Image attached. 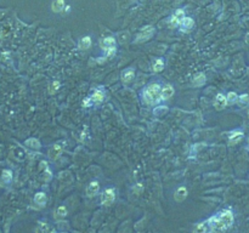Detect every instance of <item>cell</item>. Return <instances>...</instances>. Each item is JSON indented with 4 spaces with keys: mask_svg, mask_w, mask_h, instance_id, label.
Segmentation results:
<instances>
[{
    "mask_svg": "<svg viewBox=\"0 0 249 233\" xmlns=\"http://www.w3.org/2000/svg\"><path fill=\"white\" fill-rule=\"evenodd\" d=\"M193 25H194V22L191 17H185L182 20V22L180 23V28L182 32H188L190 29L193 28Z\"/></svg>",
    "mask_w": 249,
    "mask_h": 233,
    "instance_id": "9",
    "label": "cell"
},
{
    "mask_svg": "<svg viewBox=\"0 0 249 233\" xmlns=\"http://www.w3.org/2000/svg\"><path fill=\"white\" fill-rule=\"evenodd\" d=\"M50 233H56V232H55V231H51V232H50Z\"/></svg>",
    "mask_w": 249,
    "mask_h": 233,
    "instance_id": "29",
    "label": "cell"
},
{
    "mask_svg": "<svg viewBox=\"0 0 249 233\" xmlns=\"http://www.w3.org/2000/svg\"><path fill=\"white\" fill-rule=\"evenodd\" d=\"M153 33H154V28L152 27V25H147V27L142 28V29H141V32L137 34L136 43H142V42L148 40V39H151V38H152Z\"/></svg>",
    "mask_w": 249,
    "mask_h": 233,
    "instance_id": "3",
    "label": "cell"
},
{
    "mask_svg": "<svg viewBox=\"0 0 249 233\" xmlns=\"http://www.w3.org/2000/svg\"><path fill=\"white\" fill-rule=\"evenodd\" d=\"M238 100H240V102H241V103H248V102H249V96H248L247 94H244V95L240 96V97H238Z\"/></svg>",
    "mask_w": 249,
    "mask_h": 233,
    "instance_id": "27",
    "label": "cell"
},
{
    "mask_svg": "<svg viewBox=\"0 0 249 233\" xmlns=\"http://www.w3.org/2000/svg\"><path fill=\"white\" fill-rule=\"evenodd\" d=\"M226 97H227V102H230V103H234L236 101L238 100L237 94H236V92H232V91H231V92H229Z\"/></svg>",
    "mask_w": 249,
    "mask_h": 233,
    "instance_id": "24",
    "label": "cell"
},
{
    "mask_svg": "<svg viewBox=\"0 0 249 233\" xmlns=\"http://www.w3.org/2000/svg\"><path fill=\"white\" fill-rule=\"evenodd\" d=\"M46 194L45 193H43V192H39V193H37L35 194V197H34V202L37 203V204H39V205H44L45 203H46Z\"/></svg>",
    "mask_w": 249,
    "mask_h": 233,
    "instance_id": "19",
    "label": "cell"
},
{
    "mask_svg": "<svg viewBox=\"0 0 249 233\" xmlns=\"http://www.w3.org/2000/svg\"><path fill=\"white\" fill-rule=\"evenodd\" d=\"M143 96H145L146 103H148V105L156 102L157 100H158V97L161 96V86L158 84H151V85H148L147 89H146V91H145V94H143Z\"/></svg>",
    "mask_w": 249,
    "mask_h": 233,
    "instance_id": "2",
    "label": "cell"
},
{
    "mask_svg": "<svg viewBox=\"0 0 249 233\" xmlns=\"http://www.w3.org/2000/svg\"><path fill=\"white\" fill-rule=\"evenodd\" d=\"M26 145H27L28 147L33 148V149H39L40 148V142H39L37 138H29L26 141Z\"/></svg>",
    "mask_w": 249,
    "mask_h": 233,
    "instance_id": "21",
    "label": "cell"
},
{
    "mask_svg": "<svg viewBox=\"0 0 249 233\" xmlns=\"http://www.w3.org/2000/svg\"><path fill=\"white\" fill-rule=\"evenodd\" d=\"M186 197H187V189L185 187H180L175 193V198L177 202H182Z\"/></svg>",
    "mask_w": 249,
    "mask_h": 233,
    "instance_id": "18",
    "label": "cell"
},
{
    "mask_svg": "<svg viewBox=\"0 0 249 233\" xmlns=\"http://www.w3.org/2000/svg\"><path fill=\"white\" fill-rule=\"evenodd\" d=\"M62 151H63V148H62V146H60V145L52 146V147L50 148V151H49L50 158H51V159H56V158H58L60 155H61V153H62Z\"/></svg>",
    "mask_w": 249,
    "mask_h": 233,
    "instance_id": "11",
    "label": "cell"
},
{
    "mask_svg": "<svg viewBox=\"0 0 249 233\" xmlns=\"http://www.w3.org/2000/svg\"><path fill=\"white\" fill-rule=\"evenodd\" d=\"M64 7V0H54L51 4V9L54 12H61Z\"/></svg>",
    "mask_w": 249,
    "mask_h": 233,
    "instance_id": "16",
    "label": "cell"
},
{
    "mask_svg": "<svg viewBox=\"0 0 249 233\" xmlns=\"http://www.w3.org/2000/svg\"><path fill=\"white\" fill-rule=\"evenodd\" d=\"M163 68H164V62H163V60L162 58H157L153 62V66H152L153 72L154 73H159V72L163 71Z\"/></svg>",
    "mask_w": 249,
    "mask_h": 233,
    "instance_id": "17",
    "label": "cell"
},
{
    "mask_svg": "<svg viewBox=\"0 0 249 233\" xmlns=\"http://www.w3.org/2000/svg\"><path fill=\"white\" fill-rule=\"evenodd\" d=\"M122 76H123V82H124L125 84H128V83H130V82H131L134 78H135V72H134L133 68H129V69H126L125 72H123Z\"/></svg>",
    "mask_w": 249,
    "mask_h": 233,
    "instance_id": "14",
    "label": "cell"
},
{
    "mask_svg": "<svg viewBox=\"0 0 249 233\" xmlns=\"http://www.w3.org/2000/svg\"><path fill=\"white\" fill-rule=\"evenodd\" d=\"M103 100H104V92H103V90L102 89L95 90L93 96H91V101H93V103H95V105H100V103Z\"/></svg>",
    "mask_w": 249,
    "mask_h": 233,
    "instance_id": "8",
    "label": "cell"
},
{
    "mask_svg": "<svg viewBox=\"0 0 249 233\" xmlns=\"http://www.w3.org/2000/svg\"><path fill=\"white\" fill-rule=\"evenodd\" d=\"M91 102H93V101H91V97H89L88 100H85V101L83 102V105H84L85 107H89V106H90V103H91Z\"/></svg>",
    "mask_w": 249,
    "mask_h": 233,
    "instance_id": "28",
    "label": "cell"
},
{
    "mask_svg": "<svg viewBox=\"0 0 249 233\" xmlns=\"http://www.w3.org/2000/svg\"><path fill=\"white\" fill-rule=\"evenodd\" d=\"M185 11L183 10H177L175 12V15L172 17V25H174V27H177V25H180V23L182 22V20L185 18Z\"/></svg>",
    "mask_w": 249,
    "mask_h": 233,
    "instance_id": "6",
    "label": "cell"
},
{
    "mask_svg": "<svg viewBox=\"0 0 249 233\" xmlns=\"http://www.w3.org/2000/svg\"><path fill=\"white\" fill-rule=\"evenodd\" d=\"M47 229H49L47 224H45V222H39L38 228H37V233H47Z\"/></svg>",
    "mask_w": 249,
    "mask_h": 233,
    "instance_id": "22",
    "label": "cell"
},
{
    "mask_svg": "<svg viewBox=\"0 0 249 233\" xmlns=\"http://www.w3.org/2000/svg\"><path fill=\"white\" fill-rule=\"evenodd\" d=\"M3 180H4V182H10V181L12 180V174H11V171H9V170H4L3 171Z\"/></svg>",
    "mask_w": 249,
    "mask_h": 233,
    "instance_id": "25",
    "label": "cell"
},
{
    "mask_svg": "<svg viewBox=\"0 0 249 233\" xmlns=\"http://www.w3.org/2000/svg\"><path fill=\"white\" fill-rule=\"evenodd\" d=\"M242 137H243V133L240 131V130H236V131H233V133L231 134V136H230V142H231V143H237L240 140H242Z\"/></svg>",
    "mask_w": 249,
    "mask_h": 233,
    "instance_id": "20",
    "label": "cell"
},
{
    "mask_svg": "<svg viewBox=\"0 0 249 233\" xmlns=\"http://www.w3.org/2000/svg\"><path fill=\"white\" fill-rule=\"evenodd\" d=\"M80 50H88L91 46V38L90 36H84L79 40V44H78Z\"/></svg>",
    "mask_w": 249,
    "mask_h": 233,
    "instance_id": "15",
    "label": "cell"
},
{
    "mask_svg": "<svg viewBox=\"0 0 249 233\" xmlns=\"http://www.w3.org/2000/svg\"><path fill=\"white\" fill-rule=\"evenodd\" d=\"M67 215V209L64 208V206H60V208H57L56 210V216L57 217H64Z\"/></svg>",
    "mask_w": 249,
    "mask_h": 233,
    "instance_id": "23",
    "label": "cell"
},
{
    "mask_svg": "<svg viewBox=\"0 0 249 233\" xmlns=\"http://www.w3.org/2000/svg\"><path fill=\"white\" fill-rule=\"evenodd\" d=\"M204 83H205V76H204L203 73H198V74H196V75L193 76V80H192L193 86L199 87V86L204 85Z\"/></svg>",
    "mask_w": 249,
    "mask_h": 233,
    "instance_id": "13",
    "label": "cell"
},
{
    "mask_svg": "<svg viewBox=\"0 0 249 233\" xmlns=\"http://www.w3.org/2000/svg\"><path fill=\"white\" fill-rule=\"evenodd\" d=\"M227 97L225 95H222V94H218L216 97H215V101H214V106L216 109H222V108H225L226 105H227Z\"/></svg>",
    "mask_w": 249,
    "mask_h": 233,
    "instance_id": "5",
    "label": "cell"
},
{
    "mask_svg": "<svg viewBox=\"0 0 249 233\" xmlns=\"http://www.w3.org/2000/svg\"><path fill=\"white\" fill-rule=\"evenodd\" d=\"M60 89V83L58 82H54L50 86V94H55L57 92V90Z\"/></svg>",
    "mask_w": 249,
    "mask_h": 233,
    "instance_id": "26",
    "label": "cell"
},
{
    "mask_svg": "<svg viewBox=\"0 0 249 233\" xmlns=\"http://www.w3.org/2000/svg\"><path fill=\"white\" fill-rule=\"evenodd\" d=\"M114 198H115V193H114V189L113 188H108L106 189L103 193H102V197H101V203L103 205H111L113 202H114Z\"/></svg>",
    "mask_w": 249,
    "mask_h": 233,
    "instance_id": "4",
    "label": "cell"
},
{
    "mask_svg": "<svg viewBox=\"0 0 249 233\" xmlns=\"http://www.w3.org/2000/svg\"><path fill=\"white\" fill-rule=\"evenodd\" d=\"M100 46H101V49H103V50H108V49L115 47V39L112 38V36L104 38V39H102V40H101Z\"/></svg>",
    "mask_w": 249,
    "mask_h": 233,
    "instance_id": "7",
    "label": "cell"
},
{
    "mask_svg": "<svg viewBox=\"0 0 249 233\" xmlns=\"http://www.w3.org/2000/svg\"><path fill=\"white\" fill-rule=\"evenodd\" d=\"M233 224V215L230 210H224L210 217L207 221V226L214 231H224L231 227Z\"/></svg>",
    "mask_w": 249,
    "mask_h": 233,
    "instance_id": "1",
    "label": "cell"
},
{
    "mask_svg": "<svg viewBox=\"0 0 249 233\" xmlns=\"http://www.w3.org/2000/svg\"><path fill=\"white\" fill-rule=\"evenodd\" d=\"M174 95V87L170 85H165L162 90H161V98L162 100H168Z\"/></svg>",
    "mask_w": 249,
    "mask_h": 233,
    "instance_id": "10",
    "label": "cell"
},
{
    "mask_svg": "<svg viewBox=\"0 0 249 233\" xmlns=\"http://www.w3.org/2000/svg\"><path fill=\"white\" fill-rule=\"evenodd\" d=\"M63 233H64V232H63Z\"/></svg>",
    "mask_w": 249,
    "mask_h": 233,
    "instance_id": "30",
    "label": "cell"
},
{
    "mask_svg": "<svg viewBox=\"0 0 249 233\" xmlns=\"http://www.w3.org/2000/svg\"><path fill=\"white\" fill-rule=\"evenodd\" d=\"M99 189H100V185H99V182H96V181H93L89 186H88V188H86V194L89 197H93V196H95V194L99 192Z\"/></svg>",
    "mask_w": 249,
    "mask_h": 233,
    "instance_id": "12",
    "label": "cell"
}]
</instances>
